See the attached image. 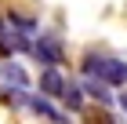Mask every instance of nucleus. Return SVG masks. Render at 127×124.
I'll return each instance as SVG.
<instances>
[{
    "instance_id": "obj_1",
    "label": "nucleus",
    "mask_w": 127,
    "mask_h": 124,
    "mask_svg": "<svg viewBox=\"0 0 127 124\" xmlns=\"http://www.w3.org/2000/svg\"><path fill=\"white\" fill-rule=\"evenodd\" d=\"M80 69H84V77H98V80H105V84H113V88L127 84V62H120V58H113V55L87 51L84 62H80Z\"/></svg>"
},
{
    "instance_id": "obj_9",
    "label": "nucleus",
    "mask_w": 127,
    "mask_h": 124,
    "mask_svg": "<svg viewBox=\"0 0 127 124\" xmlns=\"http://www.w3.org/2000/svg\"><path fill=\"white\" fill-rule=\"evenodd\" d=\"M4 33H7V18H0V40H4Z\"/></svg>"
},
{
    "instance_id": "obj_4",
    "label": "nucleus",
    "mask_w": 127,
    "mask_h": 124,
    "mask_svg": "<svg viewBox=\"0 0 127 124\" xmlns=\"http://www.w3.org/2000/svg\"><path fill=\"white\" fill-rule=\"evenodd\" d=\"M29 110H33L36 117H44V121H58V124L65 121V113H62L58 106H51L47 95H29Z\"/></svg>"
},
{
    "instance_id": "obj_10",
    "label": "nucleus",
    "mask_w": 127,
    "mask_h": 124,
    "mask_svg": "<svg viewBox=\"0 0 127 124\" xmlns=\"http://www.w3.org/2000/svg\"><path fill=\"white\" fill-rule=\"evenodd\" d=\"M120 106H124V113H127V91H124V95H120Z\"/></svg>"
},
{
    "instance_id": "obj_8",
    "label": "nucleus",
    "mask_w": 127,
    "mask_h": 124,
    "mask_svg": "<svg viewBox=\"0 0 127 124\" xmlns=\"http://www.w3.org/2000/svg\"><path fill=\"white\" fill-rule=\"evenodd\" d=\"M7 26L11 29H18V33H26V37H36V18H26V15H18V11H11L7 15Z\"/></svg>"
},
{
    "instance_id": "obj_7",
    "label": "nucleus",
    "mask_w": 127,
    "mask_h": 124,
    "mask_svg": "<svg viewBox=\"0 0 127 124\" xmlns=\"http://www.w3.org/2000/svg\"><path fill=\"white\" fill-rule=\"evenodd\" d=\"M62 102H65L69 110H73V113H80V110H84V88H80V84H73V80H65Z\"/></svg>"
},
{
    "instance_id": "obj_6",
    "label": "nucleus",
    "mask_w": 127,
    "mask_h": 124,
    "mask_svg": "<svg viewBox=\"0 0 127 124\" xmlns=\"http://www.w3.org/2000/svg\"><path fill=\"white\" fill-rule=\"evenodd\" d=\"M109 88L113 84H105V80H98V77H87V80H84V91H87L91 99H98V102H113V95H109Z\"/></svg>"
},
{
    "instance_id": "obj_5",
    "label": "nucleus",
    "mask_w": 127,
    "mask_h": 124,
    "mask_svg": "<svg viewBox=\"0 0 127 124\" xmlns=\"http://www.w3.org/2000/svg\"><path fill=\"white\" fill-rule=\"evenodd\" d=\"M0 80H7V84H15V88H29V77H26V69H22L18 62H4V66H0Z\"/></svg>"
},
{
    "instance_id": "obj_2",
    "label": "nucleus",
    "mask_w": 127,
    "mask_h": 124,
    "mask_svg": "<svg viewBox=\"0 0 127 124\" xmlns=\"http://www.w3.org/2000/svg\"><path fill=\"white\" fill-rule=\"evenodd\" d=\"M33 58L44 62V66H62L65 62V48H62L58 37H51V33H40V40H33Z\"/></svg>"
},
{
    "instance_id": "obj_3",
    "label": "nucleus",
    "mask_w": 127,
    "mask_h": 124,
    "mask_svg": "<svg viewBox=\"0 0 127 124\" xmlns=\"http://www.w3.org/2000/svg\"><path fill=\"white\" fill-rule=\"evenodd\" d=\"M36 84H40V95H47V99H62V91H65V77H62L58 66H44Z\"/></svg>"
}]
</instances>
